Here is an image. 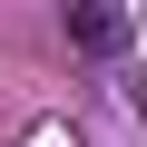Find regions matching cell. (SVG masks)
Wrapping results in <instances>:
<instances>
[{
  "instance_id": "1",
  "label": "cell",
  "mask_w": 147,
  "mask_h": 147,
  "mask_svg": "<svg viewBox=\"0 0 147 147\" xmlns=\"http://www.w3.org/2000/svg\"><path fill=\"white\" fill-rule=\"evenodd\" d=\"M69 39H79L88 59L127 69V20H118V0H69Z\"/></svg>"
},
{
  "instance_id": "2",
  "label": "cell",
  "mask_w": 147,
  "mask_h": 147,
  "mask_svg": "<svg viewBox=\"0 0 147 147\" xmlns=\"http://www.w3.org/2000/svg\"><path fill=\"white\" fill-rule=\"evenodd\" d=\"M10 147H79V127H69V118H30Z\"/></svg>"
}]
</instances>
